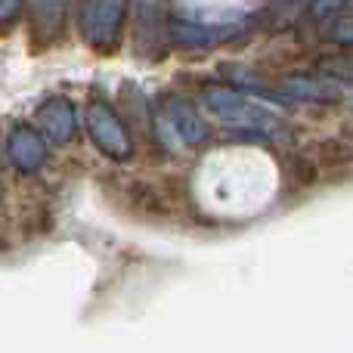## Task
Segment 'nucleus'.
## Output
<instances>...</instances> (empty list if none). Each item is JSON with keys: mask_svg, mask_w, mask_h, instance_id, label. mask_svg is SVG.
I'll return each instance as SVG.
<instances>
[{"mask_svg": "<svg viewBox=\"0 0 353 353\" xmlns=\"http://www.w3.org/2000/svg\"><path fill=\"white\" fill-rule=\"evenodd\" d=\"M121 201L128 211H134L137 217L146 220H171L176 214V192L161 186V183L130 180L121 189Z\"/></svg>", "mask_w": 353, "mask_h": 353, "instance_id": "nucleus-1", "label": "nucleus"}, {"mask_svg": "<svg viewBox=\"0 0 353 353\" xmlns=\"http://www.w3.org/2000/svg\"><path fill=\"white\" fill-rule=\"evenodd\" d=\"M10 248V239H0V251H6Z\"/></svg>", "mask_w": 353, "mask_h": 353, "instance_id": "nucleus-2", "label": "nucleus"}]
</instances>
